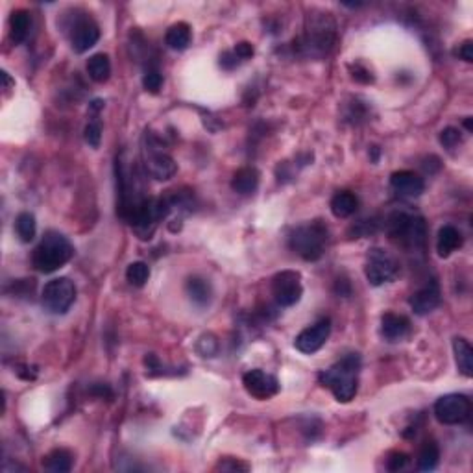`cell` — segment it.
<instances>
[{
    "instance_id": "1",
    "label": "cell",
    "mask_w": 473,
    "mask_h": 473,
    "mask_svg": "<svg viewBox=\"0 0 473 473\" xmlns=\"http://www.w3.org/2000/svg\"><path fill=\"white\" fill-rule=\"evenodd\" d=\"M360 357L357 353L346 355L344 359L318 373L322 387L329 388L338 403H350L359 390Z\"/></svg>"
},
{
    "instance_id": "2",
    "label": "cell",
    "mask_w": 473,
    "mask_h": 473,
    "mask_svg": "<svg viewBox=\"0 0 473 473\" xmlns=\"http://www.w3.org/2000/svg\"><path fill=\"white\" fill-rule=\"evenodd\" d=\"M74 248L59 232H46L32 255V264L43 274H52L73 259Z\"/></svg>"
},
{
    "instance_id": "3",
    "label": "cell",
    "mask_w": 473,
    "mask_h": 473,
    "mask_svg": "<svg viewBox=\"0 0 473 473\" xmlns=\"http://www.w3.org/2000/svg\"><path fill=\"white\" fill-rule=\"evenodd\" d=\"M329 241V232L320 220L296 228L289 236V246L305 261H318Z\"/></svg>"
},
{
    "instance_id": "4",
    "label": "cell",
    "mask_w": 473,
    "mask_h": 473,
    "mask_svg": "<svg viewBox=\"0 0 473 473\" xmlns=\"http://www.w3.org/2000/svg\"><path fill=\"white\" fill-rule=\"evenodd\" d=\"M388 233L392 239L409 248H422L427 236V226L420 214L396 211L388 217Z\"/></svg>"
},
{
    "instance_id": "5",
    "label": "cell",
    "mask_w": 473,
    "mask_h": 473,
    "mask_svg": "<svg viewBox=\"0 0 473 473\" xmlns=\"http://www.w3.org/2000/svg\"><path fill=\"white\" fill-rule=\"evenodd\" d=\"M337 33H335V23L328 14L320 19H314L311 28H307L305 36L301 37V52L307 56H323L328 54L335 45Z\"/></svg>"
},
{
    "instance_id": "6",
    "label": "cell",
    "mask_w": 473,
    "mask_h": 473,
    "mask_svg": "<svg viewBox=\"0 0 473 473\" xmlns=\"http://www.w3.org/2000/svg\"><path fill=\"white\" fill-rule=\"evenodd\" d=\"M145 167L146 172L150 174L152 177L160 180V182H167L176 174L177 167L174 160L167 152L163 150V145L155 135L150 132H146L145 135Z\"/></svg>"
},
{
    "instance_id": "7",
    "label": "cell",
    "mask_w": 473,
    "mask_h": 473,
    "mask_svg": "<svg viewBox=\"0 0 473 473\" xmlns=\"http://www.w3.org/2000/svg\"><path fill=\"white\" fill-rule=\"evenodd\" d=\"M41 300L52 314H65L76 300V285L68 278H56L43 287Z\"/></svg>"
},
{
    "instance_id": "8",
    "label": "cell",
    "mask_w": 473,
    "mask_h": 473,
    "mask_svg": "<svg viewBox=\"0 0 473 473\" xmlns=\"http://www.w3.org/2000/svg\"><path fill=\"white\" fill-rule=\"evenodd\" d=\"M366 279L373 287H381L385 283H390L392 279L396 278L400 272V264L381 248H373L368 254V261H366Z\"/></svg>"
},
{
    "instance_id": "9",
    "label": "cell",
    "mask_w": 473,
    "mask_h": 473,
    "mask_svg": "<svg viewBox=\"0 0 473 473\" xmlns=\"http://www.w3.org/2000/svg\"><path fill=\"white\" fill-rule=\"evenodd\" d=\"M472 414V401L464 394H446L435 403V416L444 425L464 423Z\"/></svg>"
},
{
    "instance_id": "10",
    "label": "cell",
    "mask_w": 473,
    "mask_h": 473,
    "mask_svg": "<svg viewBox=\"0 0 473 473\" xmlns=\"http://www.w3.org/2000/svg\"><path fill=\"white\" fill-rule=\"evenodd\" d=\"M274 300L279 307H292L301 300L303 287H301V276L294 270H283L272 279Z\"/></svg>"
},
{
    "instance_id": "11",
    "label": "cell",
    "mask_w": 473,
    "mask_h": 473,
    "mask_svg": "<svg viewBox=\"0 0 473 473\" xmlns=\"http://www.w3.org/2000/svg\"><path fill=\"white\" fill-rule=\"evenodd\" d=\"M329 335H331V320L322 318L316 323H313L311 328H305L303 331L296 337L294 346L296 350L301 351V353L313 355L328 342Z\"/></svg>"
},
{
    "instance_id": "12",
    "label": "cell",
    "mask_w": 473,
    "mask_h": 473,
    "mask_svg": "<svg viewBox=\"0 0 473 473\" xmlns=\"http://www.w3.org/2000/svg\"><path fill=\"white\" fill-rule=\"evenodd\" d=\"M242 385L246 392L254 396L255 400H270L279 392V381L272 373H266L264 370H250L242 375Z\"/></svg>"
},
{
    "instance_id": "13",
    "label": "cell",
    "mask_w": 473,
    "mask_h": 473,
    "mask_svg": "<svg viewBox=\"0 0 473 473\" xmlns=\"http://www.w3.org/2000/svg\"><path fill=\"white\" fill-rule=\"evenodd\" d=\"M98 39H100V28L93 19L83 17L74 23L73 32H71V43L78 54H83L89 48H93L98 43Z\"/></svg>"
},
{
    "instance_id": "14",
    "label": "cell",
    "mask_w": 473,
    "mask_h": 473,
    "mask_svg": "<svg viewBox=\"0 0 473 473\" xmlns=\"http://www.w3.org/2000/svg\"><path fill=\"white\" fill-rule=\"evenodd\" d=\"M392 189L405 198H418L425 191V182L412 170H397L390 176Z\"/></svg>"
},
{
    "instance_id": "15",
    "label": "cell",
    "mask_w": 473,
    "mask_h": 473,
    "mask_svg": "<svg viewBox=\"0 0 473 473\" xmlns=\"http://www.w3.org/2000/svg\"><path fill=\"white\" fill-rule=\"evenodd\" d=\"M409 303L414 313L420 314V316L432 313V311L440 305V289H438V283L431 281L423 289H420L418 292H414V294L410 296Z\"/></svg>"
},
{
    "instance_id": "16",
    "label": "cell",
    "mask_w": 473,
    "mask_h": 473,
    "mask_svg": "<svg viewBox=\"0 0 473 473\" xmlns=\"http://www.w3.org/2000/svg\"><path fill=\"white\" fill-rule=\"evenodd\" d=\"M410 322L407 316L396 313H387L381 318V333L388 342H397L407 337Z\"/></svg>"
},
{
    "instance_id": "17",
    "label": "cell",
    "mask_w": 473,
    "mask_h": 473,
    "mask_svg": "<svg viewBox=\"0 0 473 473\" xmlns=\"http://www.w3.org/2000/svg\"><path fill=\"white\" fill-rule=\"evenodd\" d=\"M259 187V170L254 167H244L233 174L232 189L236 194H251Z\"/></svg>"
},
{
    "instance_id": "18",
    "label": "cell",
    "mask_w": 473,
    "mask_h": 473,
    "mask_svg": "<svg viewBox=\"0 0 473 473\" xmlns=\"http://www.w3.org/2000/svg\"><path fill=\"white\" fill-rule=\"evenodd\" d=\"M30 28H32V17L26 9H15L11 17H9V37L15 45L26 41L30 36Z\"/></svg>"
},
{
    "instance_id": "19",
    "label": "cell",
    "mask_w": 473,
    "mask_h": 473,
    "mask_svg": "<svg viewBox=\"0 0 473 473\" xmlns=\"http://www.w3.org/2000/svg\"><path fill=\"white\" fill-rule=\"evenodd\" d=\"M462 246V233L455 226H444L438 232L437 239V251L440 257H449L455 250Z\"/></svg>"
},
{
    "instance_id": "20",
    "label": "cell",
    "mask_w": 473,
    "mask_h": 473,
    "mask_svg": "<svg viewBox=\"0 0 473 473\" xmlns=\"http://www.w3.org/2000/svg\"><path fill=\"white\" fill-rule=\"evenodd\" d=\"M453 351H455V363L459 372L464 378L473 375V350L469 342L462 337L453 338Z\"/></svg>"
},
{
    "instance_id": "21",
    "label": "cell",
    "mask_w": 473,
    "mask_h": 473,
    "mask_svg": "<svg viewBox=\"0 0 473 473\" xmlns=\"http://www.w3.org/2000/svg\"><path fill=\"white\" fill-rule=\"evenodd\" d=\"M192 33H191V26L187 23H176L167 30V36H165V43L169 48L172 51L182 52L185 51L187 46L191 45Z\"/></svg>"
},
{
    "instance_id": "22",
    "label": "cell",
    "mask_w": 473,
    "mask_h": 473,
    "mask_svg": "<svg viewBox=\"0 0 473 473\" xmlns=\"http://www.w3.org/2000/svg\"><path fill=\"white\" fill-rule=\"evenodd\" d=\"M359 207V198L350 191H341L331 198V213L337 219H348Z\"/></svg>"
},
{
    "instance_id": "23",
    "label": "cell",
    "mask_w": 473,
    "mask_h": 473,
    "mask_svg": "<svg viewBox=\"0 0 473 473\" xmlns=\"http://www.w3.org/2000/svg\"><path fill=\"white\" fill-rule=\"evenodd\" d=\"M87 74L93 82L104 83L111 76V61L108 54H95L87 61Z\"/></svg>"
},
{
    "instance_id": "24",
    "label": "cell",
    "mask_w": 473,
    "mask_h": 473,
    "mask_svg": "<svg viewBox=\"0 0 473 473\" xmlns=\"http://www.w3.org/2000/svg\"><path fill=\"white\" fill-rule=\"evenodd\" d=\"M43 466L52 473H67L73 468V455L67 449H54L43 459Z\"/></svg>"
},
{
    "instance_id": "25",
    "label": "cell",
    "mask_w": 473,
    "mask_h": 473,
    "mask_svg": "<svg viewBox=\"0 0 473 473\" xmlns=\"http://www.w3.org/2000/svg\"><path fill=\"white\" fill-rule=\"evenodd\" d=\"M187 294H189V298H191L192 301H194L196 305H200V307H204V305H207L211 301V285L205 279L202 278H189L187 279Z\"/></svg>"
},
{
    "instance_id": "26",
    "label": "cell",
    "mask_w": 473,
    "mask_h": 473,
    "mask_svg": "<svg viewBox=\"0 0 473 473\" xmlns=\"http://www.w3.org/2000/svg\"><path fill=\"white\" fill-rule=\"evenodd\" d=\"M15 232H17L19 239L23 242H32L37 233L36 217H33L32 213L19 214L17 220H15Z\"/></svg>"
},
{
    "instance_id": "27",
    "label": "cell",
    "mask_w": 473,
    "mask_h": 473,
    "mask_svg": "<svg viewBox=\"0 0 473 473\" xmlns=\"http://www.w3.org/2000/svg\"><path fill=\"white\" fill-rule=\"evenodd\" d=\"M438 460H440V451L435 442H425L418 453V468L422 472H431L438 466Z\"/></svg>"
},
{
    "instance_id": "28",
    "label": "cell",
    "mask_w": 473,
    "mask_h": 473,
    "mask_svg": "<svg viewBox=\"0 0 473 473\" xmlns=\"http://www.w3.org/2000/svg\"><path fill=\"white\" fill-rule=\"evenodd\" d=\"M126 279L133 287H142V285H146V281L150 279V269H148V264L142 263V261H135V263L130 264L126 270Z\"/></svg>"
},
{
    "instance_id": "29",
    "label": "cell",
    "mask_w": 473,
    "mask_h": 473,
    "mask_svg": "<svg viewBox=\"0 0 473 473\" xmlns=\"http://www.w3.org/2000/svg\"><path fill=\"white\" fill-rule=\"evenodd\" d=\"M142 85L148 93H160V89L163 87V74L160 73V68H148L142 76Z\"/></svg>"
},
{
    "instance_id": "30",
    "label": "cell",
    "mask_w": 473,
    "mask_h": 473,
    "mask_svg": "<svg viewBox=\"0 0 473 473\" xmlns=\"http://www.w3.org/2000/svg\"><path fill=\"white\" fill-rule=\"evenodd\" d=\"M440 142L446 146V148H455V146H459L460 142H462V135H460L457 128L449 126L440 132Z\"/></svg>"
},
{
    "instance_id": "31",
    "label": "cell",
    "mask_w": 473,
    "mask_h": 473,
    "mask_svg": "<svg viewBox=\"0 0 473 473\" xmlns=\"http://www.w3.org/2000/svg\"><path fill=\"white\" fill-rule=\"evenodd\" d=\"M83 137H85L87 145L93 146V148H98L102 141V126L98 123H89L87 124Z\"/></svg>"
},
{
    "instance_id": "32",
    "label": "cell",
    "mask_w": 473,
    "mask_h": 473,
    "mask_svg": "<svg viewBox=\"0 0 473 473\" xmlns=\"http://www.w3.org/2000/svg\"><path fill=\"white\" fill-rule=\"evenodd\" d=\"M407 462H409V455L400 453V451H394V453H390V457L387 459V468L390 469V472H397V469L405 468Z\"/></svg>"
},
{
    "instance_id": "33",
    "label": "cell",
    "mask_w": 473,
    "mask_h": 473,
    "mask_svg": "<svg viewBox=\"0 0 473 473\" xmlns=\"http://www.w3.org/2000/svg\"><path fill=\"white\" fill-rule=\"evenodd\" d=\"M217 469H222V472H248V464L241 462V460L235 459H226L220 460Z\"/></svg>"
},
{
    "instance_id": "34",
    "label": "cell",
    "mask_w": 473,
    "mask_h": 473,
    "mask_svg": "<svg viewBox=\"0 0 473 473\" xmlns=\"http://www.w3.org/2000/svg\"><path fill=\"white\" fill-rule=\"evenodd\" d=\"M233 52H235L236 58L241 59V61H246V59H250L251 56H254L255 51H254V45H251V43L241 41V43H236L235 48H233Z\"/></svg>"
},
{
    "instance_id": "35",
    "label": "cell",
    "mask_w": 473,
    "mask_h": 473,
    "mask_svg": "<svg viewBox=\"0 0 473 473\" xmlns=\"http://www.w3.org/2000/svg\"><path fill=\"white\" fill-rule=\"evenodd\" d=\"M455 54L459 56L460 59H464L466 63H472L473 61V43L469 41H464L462 45H459V48L455 51Z\"/></svg>"
},
{
    "instance_id": "36",
    "label": "cell",
    "mask_w": 473,
    "mask_h": 473,
    "mask_svg": "<svg viewBox=\"0 0 473 473\" xmlns=\"http://www.w3.org/2000/svg\"><path fill=\"white\" fill-rule=\"evenodd\" d=\"M239 63H241V59L236 58V54L233 51L224 52V54L220 56V65H222L226 71H232V68H235Z\"/></svg>"
},
{
    "instance_id": "37",
    "label": "cell",
    "mask_w": 473,
    "mask_h": 473,
    "mask_svg": "<svg viewBox=\"0 0 473 473\" xmlns=\"http://www.w3.org/2000/svg\"><path fill=\"white\" fill-rule=\"evenodd\" d=\"M466 128H468V132H472V118H466Z\"/></svg>"
}]
</instances>
